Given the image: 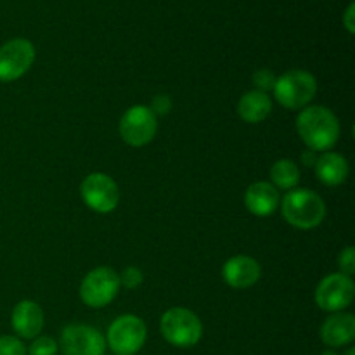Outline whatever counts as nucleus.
Segmentation results:
<instances>
[{
    "mask_svg": "<svg viewBox=\"0 0 355 355\" xmlns=\"http://www.w3.org/2000/svg\"><path fill=\"white\" fill-rule=\"evenodd\" d=\"M297 132L311 151H329L340 139V121L324 106H307L297 116Z\"/></svg>",
    "mask_w": 355,
    "mask_h": 355,
    "instance_id": "obj_1",
    "label": "nucleus"
},
{
    "mask_svg": "<svg viewBox=\"0 0 355 355\" xmlns=\"http://www.w3.org/2000/svg\"><path fill=\"white\" fill-rule=\"evenodd\" d=\"M281 214L284 220L293 227L309 231L318 225L326 217L324 200L311 189H291L281 201Z\"/></svg>",
    "mask_w": 355,
    "mask_h": 355,
    "instance_id": "obj_2",
    "label": "nucleus"
},
{
    "mask_svg": "<svg viewBox=\"0 0 355 355\" xmlns=\"http://www.w3.org/2000/svg\"><path fill=\"white\" fill-rule=\"evenodd\" d=\"M159 331L170 345L177 349H189L198 345L203 338V322L189 309L173 307L162 315Z\"/></svg>",
    "mask_w": 355,
    "mask_h": 355,
    "instance_id": "obj_3",
    "label": "nucleus"
},
{
    "mask_svg": "<svg viewBox=\"0 0 355 355\" xmlns=\"http://www.w3.org/2000/svg\"><path fill=\"white\" fill-rule=\"evenodd\" d=\"M274 97L286 110H304L318 94V80L305 69H291L277 76Z\"/></svg>",
    "mask_w": 355,
    "mask_h": 355,
    "instance_id": "obj_4",
    "label": "nucleus"
},
{
    "mask_svg": "<svg viewBox=\"0 0 355 355\" xmlns=\"http://www.w3.org/2000/svg\"><path fill=\"white\" fill-rule=\"evenodd\" d=\"M146 338V322L134 314H123L114 319L107 328L106 345L114 355H135L141 352Z\"/></svg>",
    "mask_w": 355,
    "mask_h": 355,
    "instance_id": "obj_5",
    "label": "nucleus"
},
{
    "mask_svg": "<svg viewBox=\"0 0 355 355\" xmlns=\"http://www.w3.org/2000/svg\"><path fill=\"white\" fill-rule=\"evenodd\" d=\"M120 291V276L111 267L92 269L80 284V298L90 309H103L114 300Z\"/></svg>",
    "mask_w": 355,
    "mask_h": 355,
    "instance_id": "obj_6",
    "label": "nucleus"
},
{
    "mask_svg": "<svg viewBox=\"0 0 355 355\" xmlns=\"http://www.w3.org/2000/svg\"><path fill=\"white\" fill-rule=\"evenodd\" d=\"M120 135L132 148H142L155 139L158 132L156 114L148 106L135 104L128 107L120 120Z\"/></svg>",
    "mask_w": 355,
    "mask_h": 355,
    "instance_id": "obj_7",
    "label": "nucleus"
},
{
    "mask_svg": "<svg viewBox=\"0 0 355 355\" xmlns=\"http://www.w3.org/2000/svg\"><path fill=\"white\" fill-rule=\"evenodd\" d=\"M82 200L97 214H110L120 203V189L110 175L103 172L89 173L80 184Z\"/></svg>",
    "mask_w": 355,
    "mask_h": 355,
    "instance_id": "obj_8",
    "label": "nucleus"
},
{
    "mask_svg": "<svg viewBox=\"0 0 355 355\" xmlns=\"http://www.w3.org/2000/svg\"><path fill=\"white\" fill-rule=\"evenodd\" d=\"M58 345L62 355H104L106 352L103 333L87 324L66 326Z\"/></svg>",
    "mask_w": 355,
    "mask_h": 355,
    "instance_id": "obj_9",
    "label": "nucleus"
},
{
    "mask_svg": "<svg viewBox=\"0 0 355 355\" xmlns=\"http://www.w3.org/2000/svg\"><path fill=\"white\" fill-rule=\"evenodd\" d=\"M355 297L352 277L342 272L326 276L315 288V304L326 312H342L349 307Z\"/></svg>",
    "mask_w": 355,
    "mask_h": 355,
    "instance_id": "obj_10",
    "label": "nucleus"
},
{
    "mask_svg": "<svg viewBox=\"0 0 355 355\" xmlns=\"http://www.w3.org/2000/svg\"><path fill=\"white\" fill-rule=\"evenodd\" d=\"M35 61V47L26 38H12L0 47V82L21 78Z\"/></svg>",
    "mask_w": 355,
    "mask_h": 355,
    "instance_id": "obj_11",
    "label": "nucleus"
},
{
    "mask_svg": "<svg viewBox=\"0 0 355 355\" xmlns=\"http://www.w3.org/2000/svg\"><path fill=\"white\" fill-rule=\"evenodd\" d=\"M224 281L234 290H248L259 283L262 276V267L253 257L236 255L229 259L222 267Z\"/></svg>",
    "mask_w": 355,
    "mask_h": 355,
    "instance_id": "obj_12",
    "label": "nucleus"
},
{
    "mask_svg": "<svg viewBox=\"0 0 355 355\" xmlns=\"http://www.w3.org/2000/svg\"><path fill=\"white\" fill-rule=\"evenodd\" d=\"M10 324L19 340H33L44 328V311L33 300H21L14 307Z\"/></svg>",
    "mask_w": 355,
    "mask_h": 355,
    "instance_id": "obj_13",
    "label": "nucleus"
},
{
    "mask_svg": "<svg viewBox=\"0 0 355 355\" xmlns=\"http://www.w3.org/2000/svg\"><path fill=\"white\" fill-rule=\"evenodd\" d=\"M355 338V318L347 312H335L321 326V340L326 347L340 349Z\"/></svg>",
    "mask_w": 355,
    "mask_h": 355,
    "instance_id": "obj_14",
    "label": "nucleus"
},
{
    "mask_svg": "<svg viewBox=\"0 0 355 355\" xmlns=\"http://www.w3.org/2000/svg\"><path fill=\"white\" fill-rule=\"evenodd\" d=\"M279 193L270 182H253L245 193V205L250 214L257 217H269L279 208Z\"/></svg>",
    "mask_w": 355,
    "mask_h": 355,
    "instance_id": "obj_15",
    "label": "nucleus"
},
{
    "mask_svg": "<svg viewBox=\"0 0 355 355\" xmlns=\"http://www.w3.org/2000/svg\"><path fill=\"white\" fill-rule=\"evenodd\" d=\"M315 175L324 186L335 187L340 186L349 177V162L340 153L324 151L315 159Z\"/></svg>",
    "mask_w": 355,
    "mask_h": 355,
    "instance_id": "obj_16",
    "label": "nucleus"
},
{
    "mask_svg": "<svg viewBox=\"0 0 355 355\" xmlns=\"http://www.w3.org/2000/svg\"><path fill=\"white\" fill-rule=\"evenodd\" d=\"M270 111H272V101L269 94L255 89L243 94L238 103V114L246 123H260L269 116Z\"/></svg>",
    "mask_w": 355,
    "mask_h": 355,
    "instance_id": "obj_17",
    "label": "nucleus"
},
{
    "mask_svg": "<svg viewBox=\"0 0 355 355\" xmlns=\"http://www.w3.org/2000/svg\"><path fill=\"white\" fill-rule=\"evenodd\" d=\"M300 182V168L293 159H277L270 168V184L276 189L291 191Z\"/></svg>",
    "mask_w": 355,
    "mask_h": 355,
    "instance_id": "obj_18",
    "label": "nucleus"
},
{
    "mask_svg": "<svg viewBox=\"0 0 355 355\" xmlns=\"http://www.w3.org/2000/svg\"><path fill=\"white\" fill-rule=\"evenodd\" d=\"M28 355H58L59 345L54 338L51 336H40L31 340L30 347H28Z\"/></svg>",
    "mask_w": 355,
    "mask_h": 355,
    "instance_id": "obj_19",
    "label": "nucleus"
},
{
    "mask_svg": "<svg viewBox=\"0 0 355 355\" xmlns=\"http://www.w3.org/2000/svg\"><path fill=\"white\" fill-rule=\"evenodd\" d=\"M0 355H28L23 340L17 336L3 335L0 336Z\"/></svg>",
    "mask_w": 355,
    "mask_h": 355,
    "instance_id": "obj_20",
    "label": "nucleus"
},
{
    "mask_svg": "<svg viewBox=\"0 0 355 355\" xmlns=\"http://www.w3.org/2000/svg\"><path fill=\"white\" fill-rule=\"evenodd\" d=\"M120 276V286L127 288V290H135L142 284L144 281V276H142V270L137 269V267L130 266L127 269H123V272L118 274Z\"/></svg>",
    "mask_w": 355,
    "mask_h": 355,
    "instance_id": "obj_21",
    "label": "nucleus"
},
{
    "mask_svg": "<svg viewBox=\"0 0 355 355\" xmlns=\"http://www.w3.org/2000/svg\"><path fill=\"white\" fill-rule=\"evenodd\" d=\"M253 83H255V90H260V92H266L267 90L274 89V83H276V75H274L270 69L262 68L259 71L253 73Z\"/></svg>",
    "mask_w": 355,
    "mask_h": 355,
    "instance_id": "obj_22",
    "label": "nucleus"
},
{
    "mask_svg": "<svg viewBox=\"0 0 355 355\" xmlns=\"http://www.w3.org/2000/svg\"><path fill=\"white\" fill-rule=\"evenodd\" d=\"M338 267L340 272L345 274V276L352 277L355 272V248L354 246H347L338 257Z\"/></svg>",
    "mask_w": 355,
    "mask_h": 355,
    "instance_id": "obj_23",
    "label": "nucleus"
},
{
    "mask_svg": "<svg viewBox=\"0 0 355 355\" xmlns=\"http://www.w3.org/2000/svg\"><path fill=\"white\" fill-rule=\"evenodd\" d=\"M149 110H151L155 114H162V116H165V114H168L170 110H172V101H170L168 96H156L155 99H153Z\"/></svg>",
    "mask_w": 355,
    "mask_h": 355,
    "instance_id": "obj_24",
    "label": "nucleus"
},
{
    "mask_svg": "<svg viewBox=\"0 0 355 355\" xmlns=\"http://www.w3.org/2000/svg\"><path fill=\"white\" fill-rule=\"evenodd\" d=\"M343 24H345L347 31H349L350 35L355 33V3L354 2L349 3L345 14H343Z\"/></svg>",
    "mask_w": 355,
    "mask_h": 355,
    "instance_id": "obj_25",
    "label": "nucleus"
},
{
    "mask_svg": "<svg viewBox=\"0 0 355 355\" xmlns=\"http://www.w3.org/2000/svg\"><path fill=\"white\" fill-rule=\"evenodd\" d=\"M315 159H318V156H315V151H305L304 155H302V162H304V165L307 166H314L315 165Z\"/></svg>",
    "mask_w": 355,
    "mask_h": 355,
    "instance_id": "obj_26",
    "label": "nucleus"
},
{
    "mask_svg": "<svg viewBox=\"0 0 355 355\" xmlns=\"http://www.w3.org/2000/svg\"><path fill=\"white\" fill-rule=\"evenodd\" d=\"M342 355H355V349H354V347H350V349L347 350V352H343Z\"/></svg>",
    "mask_w": 355,
    "mask_h": 355,
    "instance_id": "obj_27",
    "label": "nucleus"
},
{
    "mask_svg": "<svg viewBox=\"0 0 355 355\" xmlns=\"http://www.w3.org/2000/svg\"><path fill=\"white\" fill-rule=\"evenodd\" d=\"M324 355H335V354H333V352H326Z\"/></svg>",
    "mask_w": 355,
    "mask_h": 355,
    "instance_id": "obj_28",
    "label": "nucleus"
}]
</instances>
